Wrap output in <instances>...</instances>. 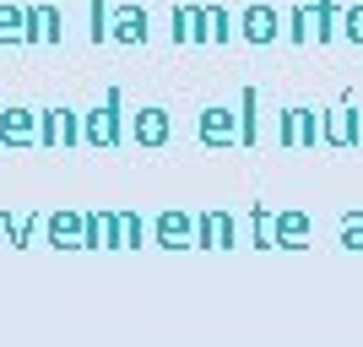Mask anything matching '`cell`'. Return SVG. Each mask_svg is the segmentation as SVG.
Segmentation results:
<instances>
[{"label":"cell","mask_w":363,"mask_h":347,"mask_svg":"<svg viewBox=\"0 0 363 347\" xmlns=\"http://www.w3.org/2000/svg\"><path fill=\"white\" fill-rule=\"evenodd\" d=\"M277 136H282V147H315V141H325V114H315L303 104H288L277 114Z\"/></svg>","instance_id":"cell-1"},{"label":"cell","mask_w":363,"mask_h":347,"mask_svg":"<svg viewBox=\"0 0 363 347\" xmlns=\"http://www.w3.org/2000/svg\"><path fill=\"white\" fill-rule=\"evenodd\" d=\"M120 104H125L120 92H108L92 114H82V136H87L92 147H114V141H120Z\"/></svg>","instance_id":"cell-2"},{"label":"cell","mask_w":363,"mask_h":347,"mask_svg":"<svg viewBox=\"0 0 363 347\" xmlns=\"http://www.w3.org/2000/svg\"><path fill=\"white\" fill-rule=\"evenodd\" d=\"M196 131H201L206 147H239V114L223 109V104H206V109H201V114H196Z\"/></svg>","instance_id":"cell-3"},{"label":"cell","mask_w":363,"mask_h":347,"mask_svg":"<svg viewBox=\"0 0 363 347\" xmlns=\"http://www.w3.org/2000/svg\"><path fill=\"white\" fill-rule=\"evenodd\" d=\"M363 141V114L352 98H336V109L325 114V147H352Z\"/></svg>","instance_id":"cell-4"},{"label":"cell","mask_w":363,"mask_h":347,"mask_svg":"<svg viewBox=\"0 0 363 347\" xmlns=\"http://www.w3.org/2000/svg\"><path fill=\"white\" fill-rule=\"evenodd\" d=\"M239 33H244V44H255V49L277 44V33H282V11H277V6H244Z\"/></svg>","instance_id":"cell-5"},{"label":"cell","mask_w":363,"mask_h":347,"mask_svg":"<svg viewBox=\"0 0 363 347\" xmlns=\"http://www.w3.org/2000/svg\"><path fill=\"white\" fill-rule=\"evenodd\" d=\"M38 141H49V147H76V141H82V114L49 109L44 120H38Z\"/></svg>","instance_id":"cell-6"},{"label":"cell","mask_w":363,"mask_h":347,"mask_svg":"<svg viewBox=\"0 0 363 347\" xmlns=\"http://www.w3.org/2000/svg\"><path fill=\"white\" fill-rule=\"evenodd\" d=\"M196 244L201 250H233V244H239L233 217H228V211H201L196 217Z\"/></svg>","instance_id":"cell-7"},{"label":"cell","mask_w":363,"mask_h":347,"mask_svg":"<svg viewBox=\"0 0 363 347\" xmlns=\"http://www.w3.org/2000/svg\"><path fill=\"white\" fill-rule=\"evenodd\" d=\"M315 239V223L303 217V211H277V223H272V244L277 250H303V244Z\"/></svg>","instance_id":"cell-8"},{"label":"cell","mask_w":363,"mask_h":347,"mask_svg":"<svg viewBox=\"0 0 363 347\" xmlns=\"http://www.w3.org/2000/svg\"><path fill=\"white\" fill-rule=\"evenodd\" d=\"M152 239L163 244V250H184V244H196V217L190 211H163L157 228H152Z\"/></svg>","instance_id":"cell-9"},{"label":"cell","mask_w":363,"mask_h":347,"mask_svg":"<svg viewBox=\"0 0 363 347\" xmlns=\"http://www.w3.org/2000/svg\"><path fill=\"white\" fill-rule=\"evenodd\" d=\"M108 38H114V44H147V11H141V6H120V11H114V22H108Z\"/></svg>","instance_id":"cell-10"},{"label":"cell","mask_w":363,"mask_h":347,"mask_svg":"<svg viewBox=\"0 0 363 347\" xmlns=\"http://www.w3.org/2000/svg\"><path fill=\"white\" fill-rule=\"evenodd\" d=\"M49 244H60V250L87 244V217H82V211H55V217H49Z\"/></svg>","instance_id":"cell-11"},{"label":"cell","mask_w":363,"mask_h":347,"mask_svg":"<svg viewBox=\"0 0 363 347\" xmlns=\"http://www.w3.org/2000/svg\"><path fill=\"white\" fill-rule=\"evenodd\" d=\"M136 141L141 147H163L168 141V109H157V104L136 109Z\"/></svg>","instance_id":"cell-12"},{"label":"cell","mask_w":363,"mask_h":347,"mask_svg":"<svg viewBox=\"0 0 363 347\" xmlns=\"http://www.w3.org/2000/svg\"><path fill=\"white\" fill-rule=\"evenodd\" d=\"M28 44H60V11L55 6H28Z\"/></svg>","instance_id":"cell-13"},{"label":"cell","mask_w":363,"mask_h":347,"mask_svg":"<svg viewBox=\"0 0 363 347\" xmlns=\"http://www.w3.org/2000/svg\"><path fill=\"white\" fill-rule=\"evenodd\" d=\"M33 131H38V120H33L28 109H6V114H0V141H6V147H28V141H38Z\"/></svg>","instance_id":"cell-14"},{"label":"cell","mask_w":363,"mask_h":347,"mask_svg":"<svg viewBox=\"0 0 363 347\" xmlns=\"http://www.w3.org/2000/svg\"><path fill=\"white\" fill-rule=\"evenodd\" d=\"M309 22H315V44H331L336 33H342V0H315Z\"/></svg>","instance_id":"cell-15"},{"label":"cell","mask_w":363,"mask_h":347,"mask_svg":"<svg viewBox=\"0 0 363 347\" xmlns=\"http://www.w3.org/2000/svg\"><path fill=\"white\" fill-rule=\"evenodd\" d=\"M260 141V98H255V87H244V98H239V147H255Z\"/></svg>","instance_id":"cell-16"},{"label":"cell","mask_w":363,"mask_h":347,"mask_svg":"<svg viewBox=\"0 0 363 347\" xmlns=\"http://www.w3.org/2000/svg\"><path fill=\"white\" fill-rule=\"evenodd\" d=\"M228 33H233V16L223 6H201V44H228Z\"/></svg>","instance_id":"cell-17"},{"label":"cell","mask_w":363,"mask_h":347,"mask_svg":"<svg viewBox=\"0 0 363 347\" xmlns=\"http://www.w3.org/2000/svg\"><path fill=\"white\" fill-rule=\"evenodd\" d=\"M174 44H201V6H174Z\"/></svg>","instance_id":"cell-18"},{"label":"cell","mask_w":363,"mask_h":347,"mask_svg":"<svg viewBox=\"0 0 363 347\" xmlns=\"http://www.w3.org/2000/svg\"><path fill=\"white\" fill-rule=\"evenodd\" d=\"M141 239H147V228H141L136 211H114V250H120V244H125V250H136Z\"/></svg>","instance_id":"cell-19"},{"label":"cell","mask_w":363,"mask_h":347,"mask_svg":"<svg viewBox=\"0 0 363 347\" xmlns=\"http://www.w3.org/2000/svg\"><path fill=\"white\" fill-rule=\"evenodd\" d=\"M0 38H22L28 44V11L22 6H0Z\"/></svg>","instance_id":"cell-20"},{"label":"cell","mask_w":363,"mask_h":347,"mask_svg":"<svg viewBox=\"0 0 363 347\" xmlns=\"http://www.w3.org/2000/svg\"><path fill=\"white\" fill-rule=\"evenodd\" d=\"M288 38H293V44H309V38H315V22H309V6H293V11H288Z\"/></svg>","instance_id":"cell-21"},{"label":"cell","mask_w":363,"mask_h":347,"mask_svg":"<svg viewBox=\"0 0 363 347\" xmlns=\"http://www.w3.org/2000/svg\"><path fill=\"white\" fill-rule=\"evenodd\" d=\"M250 223H255V250H266V244H272V223H277V211H266V201H255Z\"/></svg>","instance_id":"cell-22"},{"label":"cell","mask_w":363,"mask_h":347,"mask_svg":"<svg viewBox=\"0 0 363 347\" xmlns=\"http://www.w3.org/2000/svg\"><path fill=\"white\" fill-rule=\"evenodd\" d=\"M336 239H342V250H363V211H347V217H342V233H336Z\"/></svg>","instance_id":"cell-23"},{"label":"cell","mask_w":363,"mask_h":347,"mask_svg":"<svg viewBox=\"0 0 363 347\" xmlns=\"http://www.w3.org/2000/svg\"><path fill=\"white\" fill-rule=\"evenodd\" d=\"M342 38L363 44V6H347V11H342Z\"/></svg>","instance_id":"cell-24"}]
</instances>
